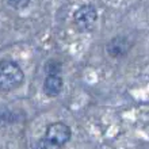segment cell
Returning a JSON list of instances; mask_svg holds the SVG:
<instances>
[{"instance_id": "cell-1", "label": "cell", "mask_w": 149, "mask_h": 149, "mask_svg": "<svg viewBox=\"0 0 149 149\" xmlns=\"http://www.w3.org/2000/svg\"><path fill=\"white\" fill-rule=\"evenodd\" d=\"M24 81V73L14 60H0V91L10 92L19 88Z\"/></svg>"}, {"instance_id": "cell-2", "label": "cell", "mask_w": 149, "mask_h": 149, "mask_svg": "<svg viewBox=\"0 0 149 149\" xmlns=\"http://www.w3.org/2000/svg\"><path fill=\"white\" fill-rule=\"evenodd\" d=\"M96 22H98V10L94 4H83L73 14V24L79 33L94 31Z\"/></svg>"}, {"instance_id": "cell-3", "label": "cell", "mask_w": 149, "mask_h": 149, "mask_svg": "<svg viewBox=\"0 0 149 149\" xmlns=\"http://www.w3.org/2000/svg\"><path fill=\"white\" fill-rule=\"evenodd\" d=\"M133 47V41L129 39L125 36H117L107 42L106 45V52L114 60H121L125 58L129 54V52Z\"/></svg>"}, {"instance_id": "cell-4", "label": "cell", "mask_w": 149, "mask_h": 149, "mask_svg": "<svg viewBox=\"0 0 149 149\" xmlns=\"http://www.w3.org/2000/svg\"><path fill=\"white\" fill-rule=\"evenodd\" d=\"M43 137L52 140L53 142L58 144L60 146H64L71 140L72 130H71V127H69L67 123H64V122H60V121L53 122L50 125H47Z\"/></svg>"}, {"instance_id": "cell-5", "label": "cell", "mask_w": 149, "mask_h": 149, "mask_svg": "<svg viewBox=\"0 0 149 149\" xmlns=\"http://www.w3.org/2000/svg\"><path fill=\"white\" fill-rule=\"evenodd\" d=\"M64 88V80L60 74H47L42 84L43 94L49 98H54L61 94Z\"/></svg>"}, {"instance_id": "cell-6", "label": "cell", "mask_w": 149, "mask_h": 149, "mask_svg": "<svg viewBox=\"0 0 149 149\" xmlns=\"http://www.w3.org/2000/svg\"><path fill=\"white\" fill-rule=\"evenodd\" d=\"M16 121H18V117H16V114L11 109L4 107V106L0 107V127L12 125Z\"/></svg>"}, {"instance_id": "cell-7", "label": "cell", "mask_w": 149, "mask_h": 149, "mask_svg": "<svg viewBox=\"0 0 149 149\" xmlns=\"http://www.w3.org/2000/svg\"><path fill=\"white\" fill-rule=\"evenodd\" d=\"M43 71L47 74H60L61 72V63L57 61V60H47L45 65H43Z\"/></svg>"}, {"instance_id": "cell-8", "label": "cell", "mask_w": 149, "mask_h": 149, "mask_svg": "<svg viewBox=\"0 0 149 149\" xmlns=\"http://www.w3.org/2000/svg\"><path fill=\"white\" fill-rule=\"evenodd\" d=\"M34 149H63V146H60L58 144L53 142L52 140H49V138L42 137L37 141Z\"/></svg>"}, {"instance_id": "cell-9", "label": "cell", "mask_w": 149, "mask_h": 149, "mask_svg": "<svg viewBox=\"0 0 149 149\" xmlns=\"http://www.w3.org/2000/svg\"><path fill=\"white\" fill-rule=\"evenodd\" d=\"M31 0H7V4L11 8L16 10V11H20V10H24L27 8V6L30 4Z\"/></svg>"}]
</instances>
